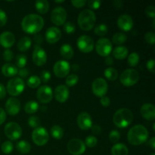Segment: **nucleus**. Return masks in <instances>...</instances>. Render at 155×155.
I'll return each mask as SVG.
<instances>
[{
    "label": "nucleus",
    "mask_w": 155,
    "mask_h": 155,
    "mask_svg": "<svg viewBox=\"0 0 155 155\" xmlns=\"http://www.w3.org/2000/svg\"><path fill=\"white\" fill-rule=\"evenodd\" d=\"M43 27V18L36 14L26 15L21 21V28L25 33L29 34H36L42 30Z\"/></svg>",
    "instance_id": "obj_1"
},
{
    "label": "nucleus",
    "mask_w": 155,
    "mask_h": 155,
    "mask_svg": "<svg viewBox=\"0 0 155 155\" xmlns=\"http://www.w3.org/2000/svg\"><path fill=\"white\" fill-rule=\"evenodd\" d=\"M149 133L145 127L141 124L134 126L129 130L127 133V139L130 144L134 146L145 143L148 139Z\"/></svg>",
    "instance_id": "obj_2"
},
{
    "label": "nucleus",
    "mask_w": 155,
    "mask_h": 155,
    "mask_svg": "<svg viewBox=\"0 0 155 155\" xmlns=\"http://www.w3.org/2000/svg\"><path fill=\"white\" fill-rule=\"evenodd\" d=\"M133 120V114L130 109H119L114 113L113 116V122L117 127L120 129L127 128Z\"/></svg>",
    "instance_id": "obj_3"
},
{
    "label": "nucleus",
    "mask_w": 155,
    "mask_h": 155,
    "mask_svg": "<svg viewBox=\"0 0 155 155\" xmlns=\"http://www.w3.org/2000/svg\"><path fill=\"white\" fill-rule=\"evenodd\" d=\"M96 15L90 9H84L78 16V24L80 29L84 31H89L95 27Z\"/></svg>",
    "instance_id": "obj_4"
},
{
    "label": "nucleus",
    "mask_w": 155,
    "mask_h": 155,
    "mask_svg": "<svg viewBox=\"0 0 155 155\" xmlns=\"http://www.w3.org/2000/svg\"><path fill=\"white\" fill-rule=\"evenodd\" d=\"M139 80V74L135 69H127L123 71L120 76V81L127 87H131L136 85Z\"/></svg>",
    "instance_id": "obj_5"
},
{
    "label": "nucleus",
    "mask_w": 155,
    "mask_h": 155,
    "mask_svg": "<svg viewBox=\"0 0 155 155\" xmlns=\"http://www.w3.org/2000/svg\"><path fill=\"white\" fill-rule=\"evenodd\" d=\"M25 89V83L20 77H14L8 80L7 83V92L12 96H18L24 92Z\"/></svg>",
    "instance_id": "obj_6"
},
{
    "label": "nucleus",
    "mask_w": 155,
    "mask_h": 155,
    "mask_svg": "<svg viewBox=\"0 0 155 155\" xmlns=\"http://www.w3.org/2000/svg\"><path fill=\"white\" fill-rule=\"evenodd\" d=\"M32 140L37 146H44L49 140L48 131L42 127L34 129L32 133Z\"/></svg>",
    "instance_id": "obj_7"
},
{
    "label": "nucleus",
    "mask_w": 155,
    "mask_h": 155,
    "mask_svg": "<svg viewBox=\"0 0 155 155\" xmlns=\"http://www.w3.org/2000/svg\"><path fill=\"white\" fill-rule=\"evenodd\" d=\"M4 132L8 139L12 141L18 140L22 136V129L21 126L15 122L8 123L5 127Z\"/></svg>",
    "instance_id": "obj_8"
},
{
    "label": "nucleus",
    "mask_w": 155,
    "mask_h": 155,
    "mask_svg": "<svg viewBox=\"0 0 155 155\" xmlns=\"http://www.w3.org/2000/svg\"><path fill=\"white\" fill-rule=\"evenodd\" d=\"M107 89H108V85L104 79L98 77L92 82V91L95 96L99 98L105 96L107 92Z\"/></svg>",
    "instance_id": "obj_9"
},
{
    "label": "nucleus",
    "mask_w": 155,
    "mask_h": 155,
    "mask_svg": "<svg viewBox=\"0 0 155 155\" xmlns=\"http://www.w3.org/2000/svg\"><path fill=\"white\" fill-rule=\"evenodd\" d=\"M96 52L102 57L109 56L112 51V42L107 38H101L95 43Z\"/></svg>",
    "instance_id": "obj_10"
},
{
    "label": "nucleus",
    "mask_w": 155,
    "mask_h": 155,
    "mask_svg": "<svg viewBox=\"0 0 155 155\" xmlns=\"http://www.w3.org/2000/svg\"><path fill=\"white\" fill-rule=\"evenodd\" d=\"M67 148L70 154L72 155H81L86 151V145L80 139H71L67 145Z\"/></svg>",
    "instance_id": "obj_11"
},
{
    "label": "nucleus",
    "mask_w": 155,
    "mask_h": 155,
    "mask_svg": "<svg viewBox=\"0 0 155 155\" xmlns=\"http://www.w3.org/2000/svg\"><path fill=\"white\" fill-rule=\"evenodd\" d=\"M77 45L80 51L83 53H89L93 50L95 42L92 38L88 35H82L77 39Z\"/></svg>",
    "instance_id": "obj_12"
},
{
    "label": "nucleus",
    "mask_w": 155,
    "mask_h": 155,
    "mask_svg": "<svg viewBox=\"0 0 155 155\" xmlns=\"http://www.w3.org/2000/svg\"><path fill=\"white\" fill-rule=\"evenodd\" d=\"M67 16V11L64 8L58 7L54 8L51 13V22L56 26H61L64 24L66 21Z\"/></svg>",
    "instance_id": "obj_13"
},
{
    "label": "nucleus",
    "mask_w": 155,
    "mask_h": 155,
    "mask_svg": "<svg viewBox=\"0 0 155 155\" xmlns=\"http://www.w3.org/2000/svg\"><path fill=\"white\" fill-rule=\"evenodd\" d=\"M71 71V65L69 62L64 60H60L54 64L53 67V72L58 78H64L67 77Z\"/></svg>",
    "instance_id": "obj_14"
},
{
    "label": "nucleus",
    "mask_w": 155,
    "mask_h": 155,
    "mask_svg": "<svg viewBox=\"0 0 155 155\" xmlns=\"http://www.w3.org/2000/svg\"><path fill=\"white\" fill-rule=\"evenodd\" d=\"M32 59H33V62L35 65L38 67L43 66L47 62L46 51L39 45H35Z\"/></svg>",
    "instance_id": "obj_15"
},
{
    "label": "nucleus",
    "mask_w": 155,
    "mask_h": 155,
    "mask_svg": "<svg viewBox=\"0 0 155 155\" xmlns=\"http://www.w3.org/2000/svg\"><path fill=\"white\" fill-rule=\"evenodd\" d=\"M36 97L40 103L48 104L53 98L52 89L48 86H40L36 92Z\"/></svg>",
    "instance_id": "obj_16"
},
{
    "label": "nucleus",
    "mask_w": 155,
    "mask_h": 155,
    "mask_svg": "<svg viewBox=\"0 0 155 155\" xmlns=\"http://www.w3.org/2000/svg\"><path fill=\"white\" fill-rule=\"evenodd\" d=\"M6 112L11 116H15L21 110V102L15 97L9 98L5 102Z\"/></svg>",
    "instance_id": "obj_17"
},
{
    "label": "nucleus",
    "mask_w": 155,
    "mask_h": 155,
    "mask_svg": "<svg viewBox=\"0 0 155 155\" xmlns=\"http://www.w3.org/2000/svg\"><path fill=\"white\" fill-rule=\"evenodd\" d=\"M77 125L82 130H88L92 127V120L87 112H81L77 119Z\"/></svg>",
    "instance_id": "obj_18"
},
{
    "label": "nucleus",
    "mask_w": 155,
    "mask_h": 155,
    "mask_svg": "<svg viewBox=\"0 0 155 155\" xmlns=\"http://www.w3.org/2000/svg\"><path fill=\"white\" fill-rule=\"evenodd\" d=\"M117 27L121 30L125 32H129L133 27V20L130 15H122L117 19Z\"/></svg>",
    "instance_id": "obj_19"
},
{
    "label": "nucleus",
    "mask_w": 155,
    "mask_h": 155,
    "mask_svg": "<svg viewBox=\"0 0 155 155\" xmlns=\"http://www.w3.org/2000/svg\"><path fill=\"white\" fill-rule=\"evenodd\" d=\"M45 39L49 44H54L61 38V32L60 29L55 27H51L47 29L45 33Z\"/></svg>",
    "instance_id": "obj_20"
},
{
    "label": "nucleus",
    "mask_w": 155,
    "mask_h": 155,
    "mask_svg": "<svg viewBox=\"0 0 155 155\" xmlns=\"http://www.w3.org/2000/svg\"><path fill=\"white\" fill-rule=\"evenodd\" d=\"M54 98L58 102L64 103L68 99L70 95V91L68 86L65 85H59L54 89Z\"/></svg>",
    "instance_id": "obj_21"
},
{
    "label": "nucleus",
    "mask_w": 155,
    "mask_h": 155,
    "mask_svg": "<svg viewBox=\"0 0 155 155\" xmlns=\"http://www.w3.org/2000/svg\"><path fill=\"white\" fill-rule=\"evenodd\" d=\"M15 42V36L12 32H3L0 35V45L5 48L13 46Z\"/></svg>",
    "instance_id": "obj_22"
},
{
    "label": "nucleus",
    "mask_w": 155,
    "mask_h": 155,
    "mask_svg": "<svg viewBox=\"0 0 155 155\" xmlns=\"http://www.w3.org/2000/svg\"><path fill=\"white\" fill-rule=\"evenodd\" d=\"M141 114L142 117L149 121H152L155 119V107L152 104L146 103L141 107Z\"/></svg>",
    "instance_id": "obj_23"
},
{
    "label": "nucleus",
    "mask_w": 155,
    "mask_h": 155,
    "mask_svg": "<svg viewBox=\"0 0 155 155\" xmlns=\"http://www.w3.org/2000/svg\"><path fill=\"white\" fill-rule=\"evenodd\" d=\"M2 73L4 76L7 77H12L18 74V68L12 63H6L2 68Z\"/></svg>",
    "instance_id": "obj_24"
},
{
    "label": "nucleus",
    "mask_w": 155,
    "mask_h": 155,
    "mask_svg": "<svg viewBox=\"0 0 155 155\" xmlns=\"http://www.w3.org/2000/svg\"><path fill=\"white\" fill-rule=\"evenodd\" d=\"M129 50L125 46L115 47L112 51V54L114 57L118 60H124L128 56Z\"/></svg>",
    "instance_id": "obj_25"
},
{
    "label": "nucleus",
    "mask_w": 155,
    "mask_h": 155,
    "mask_svg": "<svg viewBox=\"0 0 155 155\" xmlns=\"http://www.w3.org/2000/svg\"><path fill=\"white\" fill-rule=\"evenodd\" d=\"M60 54L64 59L70 60L74 57V51L73 47L69 44H64L61 46Z\"/></svg>",
    "instance_id": "obj_26"
},
{
    "label": "nucleus",
    "mask_w": 155,
    "mask_h": 155,
    "mask_svg": "<svg viewBox=\"0 0 155 155\" xmlns=\"http://www.w3.org/2000/svg\"><path fill=\"white\" fill-rule=\"evenodd\" d=\"M129 150L123 143H116L111 148V155H128Z\"/></svg>",
    "instance_id": "obj_27"
},
{
    "label": "nucleus",
    "mask_w": 155,
    "mask_h": 155,
    "mask_svg": "<svg viewBox=\"0 0 155 155\" xmlns=\"http://www.w3.org/2000/svg\"><path fill=\"white\" fill-rule=\"evenodd\" d=\"M32 45V41L31 39L28 36H24L18 42V48L19 51H27L29 50V48L31 47Z\"/></svg>",
    "instance_id": "obj_28"
},
{
    "label": "nucleus",
    "mask_w": 155,
    "mask_h": 155,
    "mask_svg": "<svg viewBox=\"0 0 155 155\" xmlns=\"http://www.w3.org/2000/svg\"><path fill=\"white\" fill-rule=\"evenodd\" d=\"M39 108V104L36 101H29L24 105V110L27 114H33L36 113Z\"/></svg>",
    "instance_id": "obj_29"
},
{
    "label": "nucleus",
    "mask_w": 155,
    "mask_h": 155,
    "mask_svg": "<svg viewBox=\"0 0 155 155\" xmlns=\"http://www.w3.org/2000/svg\"><path fill=\"white\" fill-rule=\"evenodd\" d=\"M35 8L40 14H45L49 9V3L46 0H38L35 2Z\"/></svg>",
    "instance_id": "obj_30"
},
{
    "label": "nucleus",
    "mask_w": 155,
    "mask_h": 155,
    "mask_svg": "<svg viewBox=\"0 0 155 155\" xmlns=\"http://www.w3.org/2000/svg\"><path fill=\"white\" fill-rule=\"evenodd\" d=\"M16 148L18 152L21 153V154H25L30 152V150H31V145L27 141L21 140L17 143Z\"/></svg>",
    "instance_id": "obj_31"
},
{
    "label": "nucleus",
    "mask_w": 155,
    "mask_h": 155,
    "mask_svg": "<svg viewBox=\"0 0 155 155\" xmlns=\"http://www.w3.org/2000/svg\"><path fill=\"white\" fill-rule=\"evenodd\" d=\"M51 136L56 140H60L64 136V130L58 125H54L50 130Z\"/></svg>",
    "instance_id": "obj_32"
},
{
    "label": "nucleus",
    "mask_w": 155,
    "mask_h": 155,
    "mask_svg": "<svg viewBox=\"0 0 155 155\" xmlns=\"http://www.w3.org/2000/svg\"><path fill=\"white\" fill-rule=\"evenodd\" d=\"M104 74L110 81H114L118 77V71L114 68H107L104 70Z\"/></svg>",
    "instance_id": "obj_33"
},
{
    "label": "nucleus",
    "mask_w": 155,
    "mask_h": 155,
    "mask_svg": "<svg viewBox=\"0 0 155 155\" xmlns=\"http://www.w3.org/2000/svg\"><path fill=\"white\" fill-rule=\"evenodd\" d=\"M127 40V36L123 33H116L112 37V42L116 45H123Z\"/></svg>",
    "instance_id": "obj_34"
},
{
    "label": "nucleus",
    "mask_w": 155,
    "mask_h": 155,
    "mask_svg": "<svg viewBox=\"0 0 155 155\" xmlns=\"http://www.w3.org/2000/svg\"><path fill=\"white\" fill-rule=\"evenodd\" d=\"M27 84L31 89H36V88L39 87L40 86L41 80L38 76H31V77L27 79Z\"/></svg>",
    "instance_id": "obj_35"
},
{
    "label": "nucleus",
    "mask_w": 155,
    "mask_h": 155,
    "mask_svg": "<svg viewBox=\"0 0 155 155\" xmlns=\"http://www.w3.org/2000/svg\"><path fill=\"white\" fill-rule=\"evenodd\" d=\"M27 63V58L24 54H17L16 58H15V66L19 68H24Z\"/></svg>",
    "instance_id": "obj_36"
},
{
    "label": "nucleus",
    "mask_w": 155,
    "mask_h": 155,
    "mask_svg": "<svg viewBox=\"0 0 155 155\" xmlns=\"http://www.w3.org/2000/svg\"><path fill=\"white\" fill-rule=\"evenodd\" d=\"M108 28L104 24H100L97 25L94 29V33L98 36H104L107 33Z\"/></svg>",
    "instance_id": "obj_37"
},
{
    "label": "nucleus",
    "mask_w": 155,
    "mask_h": 155,
    "mask_svg": "<svg viewBox=\"0 0 155 155\" xmlns=\"http://www.w3.org/2000/svg\"><path fill=\"white\" fill-rule=\"evenodd\" d=\"M139 59H140V58H139V54L137 52H132L131 54H129L127 62L130 67H136L139 64Z\"/></svg>",
    "instance_id": "obj_38"
},
{
    "label": "nucleus",
    "mask_w": 155,
    "mask_h": 155,
    "mask_svg": "<svg viewBox=\"0 0 155 155\" xmlns=\"http://www.w3.org/2000/svg\"><path fill=\"white\" fill-rule=\"evenodd\" d=\"M79 81V77L78 75H77L76 74H71L70 75L68 76V77L66 78L65 80V83H66V86H69V87H73L75 85H77V83Z\"/></svg>",
    "instance_id": "obj_39"
},
{
    "label": "nucleus",
    "mask_w": 155,
    "mask_h": 155,
    "mask_svg": "<svg viewBox=\"0 0 155 155\" xmlns=\"http://www.w3.org/2000/svg\"><path fill=\"white\" fill-rule=\"evenodd\" d=\"M1 150L4 154H8L12 153L14 150V145L10 141H6L3 142L1 146Z\"/></svg>",
    "instance_id": "obj_40"
},
{
    "label": "nucleus",
    "mask_w": 155,
    "mask_h": 155,
    "mask_svg": "<svg viewBox=\"0 0 155 155\" xmlns=\"http://www.w3.org/2000/svg\"><path fill=\"white\" fill-rule=\"evenodd\" d=\"M29 126H30L31 128L36 129L37 127H39L40 125V120L38 117L36 116H30L28 118V120H27Z\"/></svg>",
    "instance_id": "obj_41"
},
{
    "label": "nucleus",
    "mask_w": 155,
    "mask_h": 155,
    "mask_svg": "<svg viewBox=\"0 0 155 155\" xmlns=\"http://www.w3.org/2000/svg\"><path fill=\"white\" fill-rule=\"evenodd\" d=\"M98 143V139L94 136H89L86 138L85 140V145L89 148H94L97 145Z\"/></svg>",
    "instance_id": "obj_42"
},
{
    "label": "nucleus",
    "mask_w": 155,
    "mask_h": 155,
    "mask_svg": "<svg viewBox=\"0 0 155 155\" xmlns=\"http://www.w3.org/2000/svg\"><path fill=\"white\" fill-rule=\"evenodd\" d=\"M120 139V134L117 130H112L109 134V139L112 143H117Z\"/></svg>",
    "instance_id": "obj_43"
},
{
    "label": "nucleus",
    "mask_w": 155,
    "mask_h": 155,
    "mask_svg": "<svg viewBox=\"0 0 155 155\" xmlns=\"http://www.w3.org/2000/svg\"><path fill=\"white\" fill-rule=\"evenodd\" d=\"M64 30L68 34H72L75 32L76 30V27L74 25V24L73 22H66L64 23Z\"/></svg>",
    "instance_id": "obj_44"
},
{
    "label": "nucleus",
    "mask_w": 155,
    "mask_h": 155,
    "mask_svg": "<svg viewBox=\"0 0 155 155\" xmlns=\"http://www.w3.org/2000/svg\"><path fill=\"white\" fill-rule=\"evenodd\" d=\"M51 75L49 71H46V70H44V71H42L40 73V77H39V79H40L41 82H42L44 83H46L49 81L50 79H51Z\"/></svg>",
    "instance_id": "obj_45"
},
{
    "label": "nucleus",
    "mask_w": 155,
    "mask_h": 155,
    "mask_svg": "<svg viewBox=\"0 0 155 155\" xmlns=\"http://www.w3.org/2000/svg\"><path fill=\"white\" fill-rule=\"evenodd\" d=\"M3 58L5 61L10 62L14 58V53L10 48H6L3 52Z\"/></svg>",
    "instance_id": "obj_46"
},
{
    "label": "nucleus",
    "mask_w": 155,
    "mask_h": 155,
    "mask_svg": "<svg viewBox=\"0 0 155 155\" xmlns=\"http://www.w3.org/2000/svg\"><path fill=\"white\" fill-rule=\"evenodd\" d=\"M145 40L147 43L150 45H154L155 43V34L153 32H148L145 35Z\"/></svg>",
    "instance_id": "obj_47"
},
{
    "label": "nucleus",
    "mask_w": 155,
    "mask_h": 155,
    "mask_svg": "<svg viewBox=\"0 0 155 155\" xmlns=\"http://www.w3.org/2000/svg\"><path fill=\"white\" fill-rule=\"evenodd\" d=\"M145 14H146V15L148 17H149V18H153V19H154L155 18V8L154 5H148V7L145 8Z\"/></svg>",
    "instance_id": "obj_48"
},
{
    "label": "nucleus",
    "mask_w": 155,
    "mask_h": 155,
    "mask_svg": "<svg viewBox=\"0 0 155 155\" xmlns=\"http://www.w3.org/2000/svg\"><path fill=\"white\" fill-rule=\"evenodd\" d=\"M8 21V16L5 11L0 9V27H4Z\"/></svg>",
    "instance_id": "obj_49"
},
{
    "label": "nucleus",
    "mask_w": 155,
    "mask_h": 155,
    "mask_svg": "<svg viewBox=\"0 0 155 155\" xmlns=\"http://www.w3.org/2000/svg\"><path fill=\"white\" fill-rule=\"evenodd\" d=\"M86 4L88 5V6H89L90 8L96 10V9H98L100 8V6H101V1H89L87 2Z\"/></svg>",
    "instance_id": "obj_50"
},
{
    "label": "nucleus",
    "mask_w": 155,
    "mask_h": 155,
    "mask_svg": "<svg viewBox=\"0 0 155 155\" xmlns=\"http://www.w3.org/2000/svg\"><path fill=\"white\" fill-rule=\"evenodd\" d=\"M154 59H150L147 61L146 63V68L148 69V71H149L151 74H154Z\"/></svg>",
    "instance_id": "obj_51"
},
{
    "label": "nucleus",
    "mask_w": 155,
    "mask_h": 155,
    "mask_svg": "<svg viewBox=\"0 0 155 155\" xmlns=\"http://www.w3.org/2000/svg\"><path fill=\"white\" fill-rule=\"evenodd\" d=\"M71 3L75 8H80L84 7L87 2L86 0H75V1H71Z\"/></svg>",
    "instance_id": "obj_52"
},
{
    "label": "nucleus",
    "mask_w": 155,
    "mask_h": 155,
    "mask_svg": "<svg viewBox=\"0 0 155 155\" xmlns=\"http://www.w3.org/2000/svg\"><path fill=\"white\" fill-rule=\"evenodd\" d=\"M18 74L20 76V78H27V77L30 74V72H29V70H27V68H21L18 71Z\"/></svg>",
    "instance_id": "obj_53"
},
{
    "label": "nucleus",
    "mask_w": 155,
    "mask_h": 155,
    "mask_svg": "<svg viewBox=\"0 0 155 155\" xmlns=\"http://www.w3.org/2000/svg\"><path fill=\"white\" fill-rule=\"evenodd\" d=\"M100 103L101 104V105L104 106V107H108L110 104V99L107 96H103L101 97V99H100Z\"/></svg>",
    "instance_id": "obj_54"
},
{
    "label": "nucleus",
    "mask_w": 155,
    "mask_h": 155,
    "mask_svg": "<svg viewBox=\"0 0 155 155\" xmlns=\"http://www.w3.org/2000/svg\"><path fill=\"white\" fill-rule=\"evenodd\" d=\"M91 129H92V133L95 135L101 134V131H102L101 127H100L99 125H97V124H95V125H92V127H91Z\"/></svg>",
    "instance_id": "obj_55"
},
{
    "label": "nucleus",
    "mask_w": 155,
    "mask_h": 155,
    "mask_svg": "<svg viewBox=\"0 0 155 155\" xmlns=\"http://www.w3.org/2000/svg\"><path fill=\"white\" fill-rule=\"evenodd\" d=\"M33 41L36 43V45H39L40 46L41 44L43 42V38H42V35H36L33 36Z\"/></svg>",
    "instance_id": "obj_56"
},
{
    "label": "nucleus",
    "mask_w": 155,
    "mask_h": 155,
    "mask_svg": "<svg viewBox=\"0 0 155 155\" xmlns=\"http://www.w3.org/2000/svg\"><path fill=\"white\" fill-rule=\"evenodd\" d=\"M6 89L5 86L2 83H0V100L3 99L6 95Z\"/></svg>",
    "instance_id": "obj_57"
},
{
    "label": "nucleus",
    "mask_w": 155,
    "mask_h": 155,
    "mask_svg": "<svg viewBox=\"0 0 155 155\" xmlns=\"http://www.w3.org/2000/svg\"><path fill=\"white\" fill-rule=\"evenodd\" d=\"M5 119H6L5 111L2 108L0 107V125H2V124L5 121Z\"/></svg>",
    "instance_id": "obj_58"
},
{
    "label": "nucleus",
    "mask_w": 155,
    "mask_h": 155,
    "mask_svg": "<svg viewBox=\"0 0 155 155\" xmlns=\"http://www.w3.org/2000/svg\"><path fill=\"white\" fill-rule=\"evenodd\" d=\"M114 7L117 9H120L123 7V2L121 0H114L113 2Z\"/></svg>",
    "instance_id": "obj_59"
},
{
    "label": "nucleus",
    "mask_w": 155,
    "mask_h": 155,
    "mask_svg": "<svg viewBox=\"0 0 155 155\" xmlns=\"http://www.w3.org/2000/svg\"><path fill=\"white\" fill-rule=\"evenodd\" d=\"M104 63H105V64L107 65H112L114 64L113 58L110 57V56H107V57H105Z\"/></svg>",
    "instance_id": "obj_60"
},
{
    "label": "nucleus",
    "mask_w": 155,
    "mask_h": 155,
    "mask_svg": "<svg viewBox=\"0 0 155 155\" xmlns=\"http://www.w3.org/2000/svg\"><path fill=\"white\" fill-rule=\"evenodd\" d=\"M148 145L151 147L153 150L155 149V137H151L148 142Z\"/></svg>",
    "instance_id": "obj_61"
},
{
    "label": "nucleus",
    "mask_w": 155,
    "mask_h": 155,
    "mask_svg": "<svg viewBox=\"0 0 155 155\" xmlns=\"http://www.w3.org/2000/svg\"><path fill=\"white\" fill-rule=\"evenodd\" d=\"M54 2L58 3V4H61V3L64 2V0H62V1H55Z\"/></svg>",
    "instance_id": "obj_62"
},
{
    "label": "nucleus",
    "mask_w": 155,
    "mask_h": 155,
    "mask_svg": "<svg viewBox=\"0 0 155 155\" xmlns=\"http://www.w3.org/2000/svg\"><path fill=\"white\" fill-rule=\"evenodd\" d=\"M153 130H154V131H155V124L154 123V124H153Z\"/></svg>",
    "instance_id": "obj_63"
},
{
    "label": "nucleus",
    "mask_w": 155,
    "mask_h": 155,
    "mask_svg": "<svg viewBox=\"0 0 155 155\" xmlns=\"http://www.w3.org/2000/svg\"><path fill=\"white\" fill-rule=\"evenodd\" d=\"M151 155H155V154H154V153H152V154H151Z\"/></svg>",
    "instance_id": "obj_64"
}]
</instances>
